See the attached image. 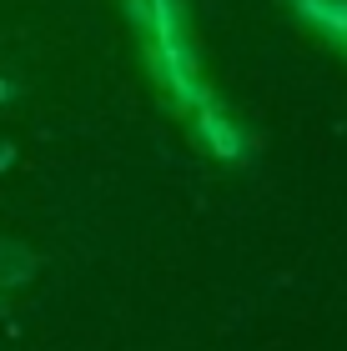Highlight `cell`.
I'll list each match as a JSON object with an SVG mask.
<instances>
[{
  "instance_id": "6da1fadb",
  "label": "cell",
  "mask_w": 347,
  "mask_h": 351,
  "mask_svg": "<svg viewBox=\"0 0 347 351\" xmlns=\"http://www.w3.org/2000/svg\"><path fill=\"white\" fill-rule=\"evenodd\" d=\"M131 5H136L141 21H146V30H151V60H156V75L166 81V90L177 95L181 106L197 110L201 136H207L216 151H222V156H236V131L227 125L222 110L212 106L207 86L197 81V60H192V45H186L177 0H131Z\"/></svg>"
},
{
  "instance_id": "7a4b0ae2",
  "label": "cell",
  "mask_w": 347,
  "mask_h": 351,
  "mask_svg": "<svg viewBox=\"0 0 347 351\" xmlns=\"http://www.w3.org/2000/svg\"><path fill=\"white\" fill-rule=\"evenodd\" d=\"M297 15H307L317 30H327L333 40L347 45V0H292Z\"/></svg>"
}]
</instances>
